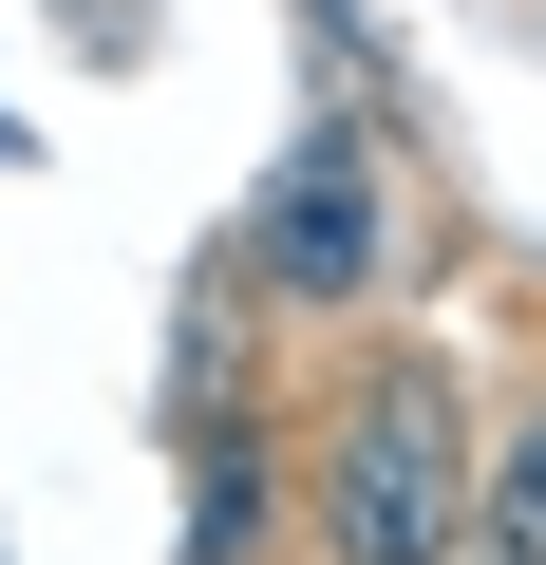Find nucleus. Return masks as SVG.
I'll list each match as a JSON object with an SVG mask.
<instances>
[{
  "mask_svg": "<svg viewBox=\"0 0 546 565\" xmlns=\"http://www.w3.org/2000/svg\"><path fill=\"white\" fill-rule=\"evenodd\" d=\"M471 490H490L471 377H452V359H377V377L340 396L302 509H321V565H452V546H471Z\"/></svg>",
  "mask_w": 546,
  "mask_h": 565,
  "instance_id": "1",
  "label": "nucleus"
},
{
  "mask_svg": "<svg viewBox=\"0 0 546 565\" xmlns=\"http://www.w3.org/2000/svg\"><path fill=\"white\" fill-rule=\"evenodd\" d=\"M245 282L283 321H358L377 302V151L358 132H302L283 151V189H264V226H245Z\"/></svg>",
  "mask_w": 546,
  "mask_h": 565,
  "instance_id": "2",
  "label": "nucleus"
},
{
  "mask_svg": "<svg viewBox=\"0 0 546 565\" xmlns=\"http://www.w3.org/2000/svg\"><path fill=\"white\" fill-rule=\"evenodd\" d=\"M264 527H283L264 434H207V452H189V565H264Z\"/></svg>",
  "mask_w": 546,
  "mask_h": 565,
  "instance_id": "3",
  "label": "nucleus"
},
{
  "mask_svg": "<svg viewBox=\"0 0 546 565\" xmlns=\"http://www.w3.org/2000/svg\"><path fill=\"white\" fill-rule=\"evenodd\" d=\"M452 565H546V415L490 452V490H471V546Z\"/></svg>",
  "mask_w": 546,
  "mask_h": 565,
  "instance_id": "4",
  "label": "nucleus"
}]
</instances>
